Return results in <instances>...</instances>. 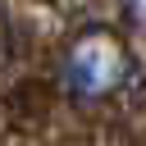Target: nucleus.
<instances>
[{
	"label": "nucleus",
	"mask_w": 146,
	"mask_h": 146,
	"mask_svg": "<svg viewBox=\"0 0 146 146\" xmlns=\"http://www.w3.org/2000/svg\"><path fill=\"white\" fill-rule=\"evenodd\" d=\"M128 78V55L110 32H87L64 59V87L78 100H100Z\"/></svg>",
	"instance_id": "f257e3e1"
}]
</instances>
